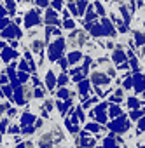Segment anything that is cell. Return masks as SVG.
Wrapping results in <instances>:
<instances>
[{
	"instance_id": "cell-9",
	"label": "cell",
	"mask_w": 145,
	"mask_h": 148,
	"mask_svg": "<svg viewBox=\"0 0 145 148\" xmlns=\"http://www.w3.org/2000/svg\"><path fill=\"white\" fill-rule=\"evenodd\" d=\"M25 21H26V23H25L26 28L39 25V23H40V9H33V11H30V12L25 16Z\"/></svg>"
},
{
	"instance_id": "cell-19",
	"label": "cell",
	"mask_w": 145,
	"mask_h": 148,
	"mask_svg": "<svg viewBox=\"0 0 145 148\" xmlns=\"http://www.w3.org/2000/svg\"><path fill=\"white\" fill-rule=\"evenodd\" d=\"M46 86H47L49 91H52L54 86H56V75L52 73V70H49V71H47V75H46Z\"/></svg>"
},
{
	"instance_id": "cell-7",
	"label": "cell",
	"mask_w": 145,
	"mask_h": 148,
	"mask_svg": "<svg viewBox=\"0 0 145 148\" xmlns=\"http://www.w3.org/2000/svg\"><path fill=\"white\" fill-rule=\"evenodd\" d=\"M133 91H135V96H138L143 89H145V75L143 73H140V71H136V73H133Z\"/></svg>"
},
{
	"instance_id": "cell-29",
	"label": "cell",
	"mask_w": 145,
	"mask_h": 148,
	"mask_svg": "<svg viewBox=\"0 0 145 148\" xmlns=\"http://www.w3.org/2000/svg\"><path fill=\"white\" fill-rule=\"evenodd\" d=\"M68 79H70V77L66 75V71H63V73H61V75L58 77V80H56V84H59V86H65V84L68 82Z\"/></svg>"
},
{
	"instance_id": "cell-33",
	"label": "cell",
	"mask_w": 145,
	"mask_h": 148,
	"mask_svg": "<svg viewBox=\"0 0 145 148\" xmlns=\"http://www.w3.org/2000/svg\"><path fill=\"white\" fill-rule=\"evenodd\" d=\"M19 80H21V82H26V80H28V73L19 71Z\"/></svg>"
},
{
	"instance_id": "cell-5",
	"label": "cell",
	"mask_w": 145,
	"mask_h": 148,
	"mask_svg": "<svg viewBox=\"0 0 145 148\" xmlns=\"http://www.w3.org/2000/svg\"><path fill=\"white\" fill-rule=\"evenodd\" d=\"M102 28H103V37H107V38H117V30H115V25L105 16V18H102Z\"/></svg>"
},
{
	"instance_id": "cell-14",
	"label": "cell",
	"mask_w": 145,
	"mask_h": 148,
	"mask_svg": "<svg viewBox=\"0 0 145 148\" xmlns=\"http://www.w3.org/2000/svg\"><path fill=\"white\" fill-rule=\"evenodd\" d=\"M91 4H93V9H95V14L96 16H102V18L107 16V9L102 4V0H95V2H91Z\"/></svg>"
},
{
	"instance_id": "cell-23",
	"label": "cell",
	"mask_w": 145,
	"mask_h": 148,
	"mask_svg": "<svg viewBox=\"0 0 145 148\" xmlns=\"http://www.w3.org/2000/svg\"><path fill=\"white\" fill-rule=\"evenodd\" d=\"M72 96H74V94H72L66 87H61V89L58 91V98H59V99H70Z\"/></svg>"
},
{
	"instance_id": "cell-20",
	"label": "cell",
	"mask_w": 145,
	"mask_h": 148,
	"mask_svg": "<svg viewBox=\"0 0 145 148\" xmlns=\"http://www.w3.org/2000/svg\"><path fill=\"white\" fill-rule=\"evenodd\" d=\"M32 51L35 52V54H42L44 52V40H33L32 42Z\"/></svg>"
},
{
	"instance_id": "cell-37",
	"label": "cell",
	"mask_w": 145,
	"mask_h": 148,
	"mask_svg": "<svg viewBox=\"0 0 145 148\" xmlns=\"http://www.w3.org/2000/svg\"><path fill=\"white\" fill-rule=\"evenodd\" d=\"M105 45H107V49H112V51H114V49H115V45H117V44H114V42H112V40H107V44H105Z\"/></svg>"
},
{
	"instance_id": "cell-45",
	"label": "cell",
	"mask_w": 145,
	"mask_h": 148,
	"mask_svg": "<svg viewBox=\"0 0 145 148\" xmlns=\"http://www.w3.org/2000/svg\"><path fill=\"white\" fill-rule=\"evenodd\" d=\"M102 2H110V0H102Z\"/></svg>"
},
{
	"instance_id": "cell-12",
	"label": "cell",
	"mask_w": 145,
	"mask_h": 148,
	"mask_svg": "<svg viewBox=\"0 0 145 148\" xmlns=\"http://www.w3.org/2000/svg\"><path fill=\"white\" fill-rule=\"evenodd\" d=\"M122 99H124V89H122V87H117L115 92L108 96V101H110L112 105H119V103H122Z\"/></svg>"
},
{
	"instance_id": "cell-11",
	"label": "cell",
	"mask_w": 145,
	"mask_h": 148,
	"mask_svg": "<svg viewBox=\"0 0 145 148\" xmlns=\"http://www.w3.org/2000/svg\"><path fill=\"white\" fill-rule=\"evenodd\" d=\"M46 23H47V26H58L61 21H59V18H58V12L54 11V9H47L46 11V19H44Z\"/></svg>"
},
{
	"instance_id": "cell-28",
	"label": "cell",
	"mask_w": 145,
	"mask_h": 148,
	"mask_svg": "<svg viewBox=\"0 0 145 148\" xmlns=\"http://www.w3.org/2000/svg\"><path fill=\"white\" fill-rule=\"evenodd\" d=\"M6 7H7V12H11V14L16 12V4H14V0H6Z\"/></svg>"
},
{
	"instance_id": "cell-41",
	"label": "cell",
	"mask_w": 145,
	"mask_h": 148,
	"mask_svg": "<svg viewBox=\"0 0 145 148\" xmlns=\"http://www.w3.org/2000/svg\"><path fill=\"white\" fill-rule=\"evenodd\" d=\"M7 23H9V21H7V19H2V21H0V28H4V26H6V25H7Z\"/></svg>"
},
{
	"instance_id": "cell-36",
	"label": "cell",
	"mask_w": 145,
	"mask_h": 148,
	"mask_svg": "<svg viewBox=\"0 0 145 148\" xmlns=\"http://www.w3.org/2000/svg\"><path fill=\"white\" fill-rule=\"evenodd\" d=\"M35 98H44V89H35Z\"/></svg>"
},
{
	"instance_id": "cell-27",
	"label": "cell",
	"mask_w": 145,
	"mask_h": 148,
	"mask_svg": "<svg viewBox=\"0 0 145 148\" xmlns=\"http://www.w3.org/2000/svg\"><path fill=\"white\" fill-rule=\"evenodd\" d=\"M63 26H65L66 30H74V28H75V21L70 19V18H66V19H63Z\"/></svg>"
},
{
	"instance_id": "cell-16",
	"label": "cell",
	"mask_w": 145,
	"mask_h": 148,
	"mask_svg": "<svg viewBox=\"0 0 145 148\" xmlns=\"http://www.w3.org/2000/svg\"><path fill=\"white\" fill-rule=\"evenodd\" d=\"M89 33H91V37H93V38H100V37H103V28H102V25H100L98 21H96L95 25H91Z\"/></svg>"
},
{
	"instance_id": "cell-21",
	"label": "cell",
	"mask_w": 145,
	"mask_h": 148,
	"mask_svg": "<svg viewBox=\"0 0 145 148\" xmlns=\"http://www.w3.org/2000/svg\"><path fill=\"white\" fill-rule=\"evenodd\" d=\"M86 131L88 132H100V131H105V127H102L98 122H89V124H86Z\"/></svg>"
},
{
	"instance_id": "cell-1",
	"label": "cell",
	"mask_w": 145,
	"mask_h": 148,
	"mask_svg": "<svg viewBox=\"0 0 145 148\" xmlns=\"http://www.w3.org/2000/svg\"><path fill=\"white\" fill-rule=\"evenodd\" d=\"M108 129L112 131V134H124L131 129V120H128L126 115H121L117 119H112V122L108 124Z\"/></svg>"
},
{
	"instance_id": "cell-8",
	"label": "cell",
	"mask_w": 145,
	"mask_h": 148,
	"mask_svg": "<svg viewBox=\"0 0 145 148\" xmlns=\"http://www.w3.org/2000/svg\"><path fill=\"white\" fill-rule=\"evenodd\" d=\"M112 61L115 64H121V63H128V56H126V51L121 44L115 45V49L112 51Z\"/></svg>"
},
{
	"instance_id": "cell-15",
	"label": "cell",
	"mask_w": 145,
	"mask_h": 148,
	"mask_svg": "<svg viewBox=\"0 0 145 148\" xmlns=\"http://www.w3.org/2000/svg\"><path fill=\"white\" fill-rule=\"evenodd\" d=\"M126 105H128V108L129 110H140V106H142V101L138 99V96H129L128 99H126Z\"/></svg>"
},
{
	"instance_id": "cell-43",
	"label": "cell",
	"mask_w": 145,
	"mask_h": 148,
	"mask_svg": "<svg viewBox=\"0 0 145 148\" xmlns=\"http://www.w3.org/2000/svg\"><path fill=\"white\" fill-rule=\"evenodd\" d=\"M138 148H145V141L143 143H138Z\"/></svg>"
},
{
	"instance_id": "cell-3",
	"label": "cell",
	"mask_w": 145,
	"mask_h": 148,
	"mask_svg": "<svg viewBox=\"0 0 145 148\" xmlns=\"http://www.w3.org/2000/svg\"><path fill=\"white\" fill-rule=\"evenodd\" d=\"M65 45H66V42H65L63 37L56 38V40L49 45V59H51V61H56V59L63 58V49H65Z\"/></svg>"
},
{
	"instance_id": "cell-26",
	"label": "cell",
	"mask_w": 145,
	"mask_h": 148,
	"mask_svg": "<svg viewBox=\"0 0 145 148\" xmlns=\"http://www.w3.org/2000/svg\"><path fill=\"white\" fill-rule=\"evenodd\" d=\"M33 120H35V117H33L32 113H25V115H23V120H21V124H23V127H25V125L32 124Z\"/></svg>"
},
{
	"instance_id": "cell-17",
	"label": "cell",
	"mask_w": 145,
	"mask_h": 148,
	"mask_svg": "<svg viewBox=\"0 0 145 148\" xmlns=\"http://www.w3.org/2000/svg\"><path fill=\"white\" fill-rule=\"evenodd\" d=\"M81 59H82V52H81V51H72V52H68V56H66L68 64H75V63L81 61Z\"/></svg>"
},
{
	"instance_id": "cell-10",
	"label": "cell",
	"mask_w": 145,
	"mask_h": 148,
	"mask_svg": "<svg viewBox=\"0 0 145 148\" xmlns=\"http://www.w3.org/2000/svg\"><path fill=\"white\" fill-rule=\"evenodd\" d=\"M131 40L135 44V49L136 47H143L145 45V32L142 30H133L131 32Z\"/></svg>"
},
{
	"instance_id": "cell-24",
	"label": "cell",
	"mask_w": 145,
	"mask_h": 148,
	"mask_svg": "<svg viewBox=\"0 0 145 148\" xmlns=\"http://www.w3.org/2000/svg\"><path fill=\"white\" fill-rule=\"evenodd\" d=\"M128 64H129V68H131V70H133L135 73H136V71L140 70V66H138V64H140V61L136 59V56H135V58H129V61H128Z\"/></svg>"
},
{
	"instance_id": "cell-13",
	"label": "cell",
	"mask_w": 145,
	"mask_h": 148,
	"mask_svg": "<svg viewBox=\"0 0 145 148\" xmlns=\"http://www.w3.org/2000/svg\"><path fill=\"white\" fill-rule=\"evenodd\" d=\"M108 117L110 119H117V117H121V115H124V112H122V106H119V105H108Z\"/></svg>"
},
{
	"instance_id": "cell-31",
	"label": "cell",
	"mask_w": 145,
	"mask_h": 148,
	"mask_svg": "<svg viewBox=\"0 0 145 148\" xmlns=\"http://www.w3.org/2000/svg\"><path fill=\"white\" fill-rule=\"evenodd\" d=\"M52 9L54 11H61L63 9V0H52Z\"/></svg>"
},
{
	"instance_id": "cell-44",
	"label": "cell",
	"mask_w": 145,
	"mask_h": 148,
	"mask_svg": "<svg viewBox=\"0 0 145 148\" xmlns=\"http://www.w3.org/2000/svg\"><path fill=\"white\" fill-rule=\"evenodd\" d=\"M140 94H142V98H143V99H145V89H143V91H142V92H140Z\"/></svg>"
},
{
	"instance_id": "cell-18",
	"label": "cell",
	"mask_w": 145,
	"mask_h": 148,
	"mask_svg": "<svg viewBox=\"0 0 145 148\" xmlns=\"http://www.w3.org/2000/svg\"><path fill=\"white\" fill-rule=\"evenodd\" d=\"M103 148H121L119 143L115 141V136L114 134H108L105 139H103Z\"/></svg>"
},
{
	"instance_id": "cell-42",
	"label": "cell",
	"mask_w": 145,
	"mask_h": 148,
	"mask_svg": "<svg viewBox=\"0 0 145 148\" xmlns=\"http://www.w3.org/2000/svg\"><path fill=\"white\" fill-rule=\"evenodd\" d=\"M0 82L6 84V82H7V77H6V75H2V77H0Z\"/></svg>"
},
{
	"instance_id": "cell-2",
	"label": "cell",
	"mask_w": 145,
	"mask_h": 148,
	"mask_svg": "<svg viewBox=\"0 0 145 148\" xmlns=\"http://www.w3.org/2000/svg\"><path fill=\"white\" fill-rule=\"evenodd\" d=\"M72 49H79V47H82L86 42H88V33L86 32H82V30H74L70 33V37H66V40H65Z\"/></svg>"
},
{
	"instance_id": "cell-39",
	"label": "cell",
	"mask_w": 145,
	"mask_h": 148,
	"mask_svg": "<svg viewBox=\"0 0 145 148\" xmlns=\"http://www.w3.org/2000/svg\"><path fill=\"white\" fill-rule=\"evenodd\" d=\"M4 91H6V96H7V98H11V96H12V92H11L12 89H11V87H6Z\"/></svg>"
},
{
	"instance_id": "cell-34",
	"label": "cell",
	"mask_w": 145,
	"mask_h": 148,
	"mask_svg": "<svg viewBox=\"0 0 145 148\" xmlns=\"http://www.w3.org/2000/svg\"><path fill=\"white\" fill-rule=\"evenodd\" d=\"M37 5H40V7H47V5H49V0H37Z\"/></svg>"
},
{
	"instance_id": "cell-6",
	"label": "cell",
	"mask_w": 145,
	"mask_h": 148,
	"mask_svg": "<svg viewBox=\"0 0 145 148\" xmlns=\"http://www.w3.org/2000/svg\"><path fill=\"white\" fill-rule=\"evenodd\" d=\"M91 82L95 84V87H102V86H108L112 82V79L105 71H93L91 73Z\"/></svg>"
},
{
	"instance_id": "cell-30",
	"label": "cell",
	"mask_w": 145,
	"mask_h": 148,
	"mask_svg": "<svg viewBox=\"0 0 145 148\" xmlns=\"http://www.w3.org/2000/svg\"><path fill=\"white\" fill-rule=\"evenodd\" d=\"M136 127H138L136 131H140V132H145V115H143L142 119H138V120H136Z\"/></svg>"
},
{
	"instance_id": "cell-35",
	"label": "cell",
	"mask_w": 145,
	"mask_h": 148,
	"mask_svg": "<svg viewBox=\"0 0 145 148\" xmlns=\"http://www.w3.org/2000/svg\"><path fill=\"white\" fill-rule=\"evenodd\" d=\"M28 68H30V66H28V63H26V61H25V59H23V61H21V63H19V70H21V71H23V70H28Z\"/></svg>"
},
{
	"instance_id": "cell-40",
	"label": "cell",
	"mask_w": 145,
	"mask_h": 148,
	"mask_svg": "<svg viewBox=\"0 0 145 148\" xmlns=\"http://www.w3.org/2000/svg\"><path fill=\"white\" fill-rule=\"evenodd\" d=\"M23 148H33V143H32V141H26V143L23 145Z\"/></svg>"
},
{
	"instance_id": "cell-32",
	"label": "cell",
	"mask_w": 145,
	"mask_h": 148,
	"mask_svg": "<svg viewBox=\"0 0 145 148\" xmlns=\"http://www.w3.org/2000/svg\"><path fill=\"white\" fill-rule=\"evenodd\" d=\"M59 66H61V70H63V71L68 68V61H66V58H59Z\"/></svg>"
},
{
	"instance_id": "cell-4",
	"label": "cell",
	"mask_w": 145,
	"mask_h": 148,
	"mask_svg": "<svg viewBox=\"0 0 145 148\" xmlns=\"http://www.w3.org/2000/svg\"><path fill=\"white\" fill-rule=\"evenodd\" d=\"M108 105H110L108 101H107V103H100V105H96V106H95V110L89 113V115H91V117H95V119H96V122H98V124H102V125H103V124H107V113H105V110L108 108Z\"/></svg>"
},
{
	"instance_id": "cell-25",
	"label": "cell",
	"mask_w": 145,
	"mask_h": 148,
	"mask_svg": "<svg viewBox=\"0 0 145 148\" xmlns=\"http://www.w3.org/2000/svg\"><path fill=\"white\" fill-rule=\"evenodd\" d=\"M142 117H143V112H142V110H129V119H131V120L136 122V120L142 119Z\"/></svg>"
},
{
	"instance_id": "cell-38",
	"label": "cell",
	"mask_w": 145,
	"mask_h": 148,
	"mask_svg": "<svg viewBox=\"0 0 145 148\" xmlns=\"http://www.w3.org/2000/svg\"><path fill=\"white\" fill-rule=\"evenodd\" d=\"M52 105H54V103H52L51 99H47V101H46V110H52V108H54Z\"/></svg>"
},
{
	"instance_id": "cell-22",
	"label": "cell",
	"mask_w": 145,
	"mask_h": 148,
	"mask_svg": "<svg viewBox=\"0 0 145 148\" xmlns=\"http://www.w3.org/2000/svg\"><path fill=\"white\" fill-rule=\"evenodd\" d=\"M93 105H98V96H93V98L86 99L81 108H82V110H89V108H93Z\"/></svg>"
}]
</instances>
